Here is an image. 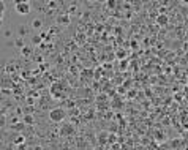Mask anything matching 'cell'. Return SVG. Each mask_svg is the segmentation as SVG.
Segmentation results:
<instances>
[{
  "label": "cell",
  "mask_w": 188,
  "mask_h": 150,
  "mask_svg": "<svg viewBox=\"0 0 188 150\" xmlns=\"http://www.w3.org/2000/svg\"><path fill=\"white\" fill-rule=\"evenodd\" d=\"M66 117V112H65V109L63 108H54L49 111V120L54 123H60V122H63Z\"/></svg>",
  "instance_id": "cell-1"
},
{
  "label": "cell",
  "mask_w": 188,
  "mask_h": 150,
  "mask_svg": "<svg viewBox=\"0 0 188 150\" xmlns=\"http://www.w3.org/2000/svg\"><path fill=\"white\" fill-rule=\"evenodd\" d=\"M14 10H16L18 14L27 16V14H30V11H32V5H30V2H24V0H21V2L14 3Z\"/></svg>",
  "instance_id": "cell-2"
},
{
  "label": "cell",
  "mask_w": 188,
  "mask_h": 150,
  "mask_svg": "<svg viewBox=\"0 0 188 150\" xmlns=\"http://www.w3.org/2000/svg\"><path fill=\"white\" fill-rule=\"evenodd\" d=\"M18 32H19V36H21V38H24V36H27L30 33V27H29V25H19Z\"/></svg>",
  "instance_id": "cell-3"
},
{
  "label": "cell",
  "mask_w": 188,
  "mask_h": 150,
  "mask_svg": "<svg viewBox=\"0 0 188 150\" xmlns=\"http://www.w3.org/2000/svg\"><path fill=\"white\" fill-rule=\"evenodd\" d=\"M22 123H24V125H33V123H35V117H33L32 114H25L24 117H22Z\"/></svg>",
  "instance_id": "cell-4"
},
{
  "label": "cell",
  "mask_w": 188,
  "mask_h": 150,
  "mask_svg": "<svg viewBox=\"0 0 188 150\" xmlns=\"http://www.w3.org/2000/svg\"><path fill=\"white\" fill-rule=\"evenodd\" d=\"M98 141L101 142V144H107V142H109V133L101 131V133L98 134Z\"/></svg>",
  "instance_id": "cell-5"
},
{
  "label": "cell",
  "mask_w": 188,
  "mask_h": 150,
  "mask_svg": "<svg viewBox=\"0 0 188 150\" xmlns=\"http://www.w3.org/2000/svg\"><path fill=\"white\" fill-rule=\"evenodd\" d=\"M21 54H22V57H30V55L33 54V48H30V46H24V48L21 49Z\"/></svg>",
  "instance_id": "cell-6"
},
{
  "label": "cell",
  "mask_w": 188,
  "mask_h": 150,
  "mask_svg": "<svg viewBox=\"0 0 188 150\" xmlns=\"http://www.w3.org/2000/svg\"><path fill=\"white\" fill-rule=\"evenodd\" d=\"M30 27H32V29H41L43 27V21H41V19H33V21H32V24H30Z\"/></svg>",
  "instance_id": "cell-7"
},
{
  "label": "cell",
  "mask_w": 188,
  "mask_h": 150,
  "mask_svg": "<svg viewBox=\"0 0 188 150\" xmlns=\"http://www.w3.org/2000/svg\"><path fill=\"white\" fill-rule=\"evenodd\" d=\"M167 21H169V18H167L166 14H160L158 18H157V22H158L160 25H166Z\"/></svg>",
  "instance_id": "cell-8"
},
{
  "label": "cell",
  "mask_w": 188,
  "mask_h": 150,
  "mask_svg": "<svg viewBox=\"0 0 188 150\" xmlns=\"http://www.w3.org/2000/svg\"><path fill=\"white\" fill-rule=\"evenodd\" d=\"M13 44H14L16 46V48H19V49H22V48H24V38H21V36H18V38H16L14 40V43H13Z\"/></svg>",
  "instance_id": "cell-9"
},
{
  "label": "cell",
  "mask_w": 188,
  "mask_h": 150,
  "mask_svg": "<svg viewBox=\"0 0 188 150\" xmlns=\"http://www.w3.org/2000/svg\"><path fill=\"white\" fill-rule=\"evenodd\" d=\"M57 21H59V24H68L70 22V16L68 14H62L57 18Z\"/></svg>",
  "instance_id": "cell-10"
},
{
  "label": "cell",
  "mask_w": 188,
  "mask_h": 150,
  "mask_svg": "<svg viewBox=\"0 0 188 150\" xmlns=\"http://www.w3.org/2000/svg\"><path fill=\"white\" fill-rule=\"evenodd\" d=\"M32 43H33V44H43L41 35H33V36H32Z\"/></svg>",
  "instance_id": "cell-11"
},
{
  "label": "cell",
  "mask_w": 188,
  "mask_h": 150,
  "mask_svg": "<svg viewBox=\"0 0 188 150\" xmlns=\"http://www.w3.org/2000/svg\"><path fill=\"white\" fill-rule=\"evenodd\" d=\"M0 13H5V2L0 0Z\"/></svg>",
  "instance_id": "cell-12"
},
{
  "label": "cell",
  "mask_w": 188,
  "mask_h": 150,
  "mask_svg": "<svg viewBox=\"0 0 188 150\" xmlns=\"http://www.w3.org/2000/svg\"><path fill=\"white\" fill-rule=\"evenodd\" d=\"M3 35H5L6 38H10V36H11V30H5V33H3Z\"/></svg>",
  "instance_id": "cell-13"
},
{
  "label": "cell",
  "mask_w": 188,
  "mask_h": 150,
  "mask_svg": "<svg viewBox=\"0 0 188 150\" xmlns=\"http://www.w3.org/2000/svg\"><path fill=\"white\" fill-rule=\"evenodd\" d=\"M48 5H49V6H51V8H54V6H57V2H49V3H48Z\"/></svg>",
  "instance_id": "cell-14"
},
{
  "label": "cell",
  "mask_w": 188,
  "mask_h": 150,
  "mask_svg": "<svg viewBox=\"0 0 188 150\" xmlns=\"http://www.w3.org/2000/svg\"><path fill=\"white\" fill-rule=\"evenodd\" d=\"M22 141H24V138H18L14 142H16V144H19V142H22Z\"/></svg>",
  "instance_id": "cell-15"
},
{
  "label": "cell",
  "mask_w": 188,
  "mask_h": 150,
  "mask_svg": "<svg viewBox=\"0 0 188 150\" xmlns=\"http://www.w3.org/2000/svg\"><path fill=\"white\" fill-rule=\"evenodd\" d=\"M35 150H43V147H41V145H36V147H35Z\"/></svg>",
  "instance_id": "cell-16"
},
{
  "label": "cell",
  "mask_w": 188,
  "mask_h": 150,
  "mask_svg": "<svg viewBox=\"0 0 188 150\" xmlns=\"http://www.w3.org/2000/svg\"><path fill=\"white\" fill-rule=\"evenodd\" d=\"M2 25H3V21H0V27H2Z\"/></svg>",
  "instance_id": "cell-17"
}]
</instances>
